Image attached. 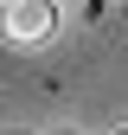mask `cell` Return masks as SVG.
Listing matches in <instances>:
<instances>
[{"instance_id": "obj_1", "label": "cell", "mask_w": 128, "mask_h": 135, "mask_svg": "<svg viewBox=\"0 0 128 135\" xmlns=\"http://www.w3.org/2000/svg\"><path fill=\"white\" fill-rule=\"evenodd\" d=\"M51 26H58V7H51V0H7V7H0V32H7L13 45L51 39Z\"/></svg>"}, {"instance_id": "obj_2", "label": "cell", "mask_w": 128, "mask_h": 135, "mask_svg": "<svg viewBox=\"0 0 128 135\" xmlns=\"http://www.w3.org/2000/svg\"><path fill=\"white\" fill-rule=\"evenodd\" d=\"M122 135H128V129H122Z\"/></svg>"}]
</instances>
